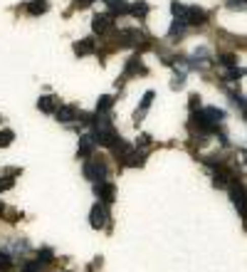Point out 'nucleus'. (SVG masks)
<instances>
[{"mask_svg": "<svg viewBox=\"0 0 247 272\" xmlns=\"http://www.w3.org/2000/svg\"><path fill=\"white\" fill-rule=\"evenodd\" d=\"M116 131L114 126H112V119L107 117H96V124H94V141L99 144V146H114L116 144Z\"/></svg>", "mask_w": 247, "mask_h": 272, "instance_id": "nucleus-1", "label": "nucleus"}, {"mask_svg": "<svg viewBox=\"0 0 247 272\" xmlns=\"http://www.w3.org/2000/svg\"><path fill=\"white\" fill-rule=\"evenodd\" d=\"M228 191H230V200H232V206L242 213V218L247 215V188L240 183V181H232L228 186Z\"/></svg>", "mask_w": 247, "mask_h": 272, "instance_id": "nucleus-2", "label": "nucleus"}, {"mask_svg": "<svg viewBox=\"0 0 247 272\" xmlns=\"http://www.w3.org/2000/svg\"><path fill=\"white\" fill-rule=\"evenodd\" d=\"M84 178L87 181H94V183H99V181H104L107 178V163L99 158V161H87L84 163Z\"/></svg>", "mask_w": 247, "mask_h": 272, "instance_id": "nucleus-3", "label": "nucleus"}, {"mask_svg": "<svg viewBox=\"0 0 247 272\" xmlns=\"http://www.w3.org/2000/svg\"><path fill=\"white\" fill-rule=\"evenodd\" d=\"M89 225H92L94 230H101V228L109 225V211H107V203H96L94 208H92V213H89Z\"/></svg>", "mask_w": 247, "mask_h": 272, "instance_id": "nucleus-4", "label": "nucleus"}, {"mask_svg": "<svg viewBox=\"0 0 247 272\" xmlns=\"http://www.w3.org/2000/svg\"><path fill=\"white\" fill-rule=\"evenodd\" d=\"M94 195L101 200V203L112 206V203H114V198H116L114 183H109V181H99V183H94Z\"/></svg>", "mask_w": 247, "mask_h": 272, "instance_id": "nucleus-5", "label": "nucleus"}, {"mask_svg": "<svg viewBox=\"0 0 247 272\" xmlns=\"http://www.w3.org/2000/svg\"><path fill=\"white\" fill-rule=\"evenodd\" d=\"M230 181H235V176H232V171H230L228 166L215 168V176H213V186L215 188H228Z\"/></svg>", "mask_w": 247, "mask_h": 272, "instance_id": "nucleus-6", "label": "nucleus"}, {"mask_svg": "<svg viewBox=\"0 0 247 272\" xmlns=\"http://www.w3.org/2000/svg\"><path fill=\"white\" fill-rule=\"evenodd\" d=\"M92 30L99 32V35H104V32H112L114 30V22L109 15H94L92 18Z\"/></svg>", "mask_w": 247, "mask_h": 272, "instance_id": "nucleus-7", "label": "nucleus"}, {"mask_svg": "<svg viewBox=\"0 0 247 272\" xmlns=\"http://www.w3.org/2000/svg\"><path fill=\"white\" fill-rule=\"evenodd\" d=\"M119 38H121V42L124 45H129V47H133V45H138V42H144V32L141 30H121L119 32Z\"/></svg>", "mask_w": 247, "mask_h": 272, "instance_id": "nucleus-8", "label": "nucleus"}, {"mask_svg": "<svg viewBox=\"0 0 247 272\" xmlns=\"http://www.w3.org/2000/svg\"><path fill=\"white\" fill-rule=\"evenodd\" d=\"M94 146H96V141H94V136H82L79 139V158H89V156L94 154Z\"/></svg>", "mask_w": 247, "mask_h": 272, "instance_id": "nucleus-9", "label": "nucleus"}, {"mask_svg": "<svg viewBox=\"0 0 247 272\" xmlns=\"http://www.w3.org/2000/svg\"><path fill=\"white\" fill-rule=\"evenodd\" d=\"M205 20H208V15H205V10H200V8H188V15H186V22L188 25H205Z\"/></svg>", "mask_w": 247, "mask_h": 272, "instance_id": "nucleus-10", "label": "nucleus"}, {"mask_svg": "<svg viewBox=\"0 0 247 272\" xmlns=\"http://www.w3.org/2000/svg\"><path fill=\"white\" fill-rule=\"evenodd\" d=\"M55 117H57V121H62V124H69V121H75L77 109L69 107V104H64V107H59L57 112H55Z\"/></svg>", "mask_w": 247, "mask_h": 272, "instance_id": "nucleus-11", "label": "nucleus"}, {"mask_svg": "<svg viewBox=\"0 0 247 272\" xmlns=\"http://www.w3.org/2000/svg\"><path fill=\"white\" fill-rule=\"evenodd\" d=\"M146 75V67L141 64V59L138 57H131L129 62H126V70H124V77H131V75Z\"/></svg>", "mask_w": 247, "mask_h": 272, "instance_id": "nucleus-12", "label": "nucleus"}, {"mask_svg": "<svg viewBox=\"0 0 247 272\" xmlns=\"http://www.w3.org/2000/svg\"><path fill=\"white\" fill-rule=\"evenodd\" d=\"M112 154H114L116 158H119V161H124L126 156L131 154V146H129V144H126L124 139H116V144L112 146Z\"/></svg>", "mask_w": 247, "mask_h": 272, "instance_id": "nucleus-13", "label": "nucleus"}, {"mask_svg": "<svg viewBox=\"0 0 247 272\" xmlns=\"http://www.w3.org/2000/svg\"><path fill=\"white\" fill-rule=\"evenodd\" d=\"M75 52L79 55V57L92 55V52H94V40L87 38V40H79V42H75Z\"/></svg>", "mask_w": 247, "mask_h": 272, "instance_id": "nucleus-14", "label": "nucleus"}, {"mask_svg": "<svg viewBox=\"0 0 247 272\" xmlns=\"http://www.w3.org/2000/svg\"><path fill=\"white\" fill-rule=\"evenodd\" d=\"M38 109L40 112H45V114H55V112H57L55 97H40L38 99Z\"/></svg>", "mask_w": 247, "mask_h": 272, "instance_id": "nucleus-15", "label": "nucleus"}, {"mask_svg": "<svg viewBox=\"0 0 247 272\" xmlns=\"http://www.w3.org/2000/svg\"><path fill=\"white\" fill-rule=\"evenodd\" d=\"M107 5H109V10L112 13H119V15H124V13H129L131 10V5L126 3V0H104Z\"/></svg>", "mask_w": 247, "mask_h": 272, "instance_id": "nucleus-16", "label": "nucleus"}, {"mask_svg": "<svg viewBox=\"0 0 247 272\" xmlns=\"http://www.w3.org/2000/svg\"><path fill=\"white\" fill-rule=\"evenodd\" d=\"M144 158H146L144 154H138V151H131V154H129L126 158H124V161H121V163H124V166H129V168H138V166H144Z\"/></svg>", "mask_w": 247, "mask_h": 272, "instance_id": "nucleus-17", "label": "nucleus"}, {"mask_svg": "<svg viewBox=\"0 0 247 272\" xmlns=\"http://www.w3.org/2000/svg\"><path fill=\"white\" fill-rule=\"evenodd\" d=\"M129 13H131L133 18H146V15H149V3H144V0L133 3V5H131V10H129Z\"/></svg>", "mask_w": 247, "mask_h": 272, "instance_id": "nucleus-18", "label": "nucleus"}, {"mask_svg": "<svg viewBox=\"0 0 247 272\" xmlns=\"http://www.w3.org/2000/svg\"><path fill=\"white\" fill-rule=\"evenodd\" d=\"M38 262L42 267H45V265H52V262H55V253H52L50 248H42L38 253Z\"/></svg>", "mask_w": 247, "mask_h": 272, "instance_id": "nucleus-19", "label": "nucleus"}, {"mask_svg": "<svg viewBox=\"0 0 247 272\" xmlns=\"http://www.w3.org/2000/svg\"><path fill=\"white\" fill-rule=\"evenodd\" d=\"M203 114H205L213 124H218L220 119H225V112H223V109H218V107H208V109H203Z\"/></svg>", "mask_w": 247, "mask_h": 272, "instance_id": "nucleus-20", "label": "nucleus"}, {"mask_svg": "<svg viewBox=\"0 0 247 272\" xmlns=\"http://www.w3.org/2000/svg\"><path fill=\"white\" fill-rule=\"evenodd\" d=\"M186 25H188V22H186L183 18H175V22H173L171 30H168V38H175V35L181 38V35H183V30H186Z\"/></svg>", "mask_w": 247, "mask_h": 272, "instance_id": "nucleus-21", "label": "nucleus"}, {"mask_svg": "<svg viewBox=\"0 0 247 272\" xmlns=\"http://www.w3.org/2000/svg\"><path fill=\"white\" fill-rule=\"evenodd\" d=\"M112 104H114V99L109 97V94L99 97V101H96V114H101V112H109V109H112Z\"/></svg>", "mask_w": 247, "mask_h": 272, "instance_id": "nucleus-22", "label": "nucleus"}, {"mask_svg": "<svg viewBox=\"0 0 247 272\" xmlns=\"http://www.w3.org/2000/svg\"><path fill=\"white\" fill-rule=\"evenodd\" d=\"M151 101H153V92H146V94H144V101H141V109L136 112V121H138V119L146 114V109L151 107Z\"/></svg>", "mask_w": 247, "mask_h": 272, "instance_id": "nucleus-23", "label": "nucleus"}, {"mask_svg": "<svg viewBox=\"0 0 247 272\" xmlns=\"http://www.w3.org/2000/svg\"><path fill=\"white\" fill-rule=\"evenodd\" d=\"M171 13H173V18H183V20H186V15H188V8H186V5H181L178 0H173V3H171Z\"/></svg>", "mask_w": 247, "mask_h": 272, "instance_id": "nucleus-24", "label": "nucleus"}, {"mask_svg": "<svg viewBox=\"0 0 247 272\" xmlns=\"http://www.w3.org/2000/svg\"><path fill=\"white\" fill-rule=\"evenodd\" d=\"M45 10H47V3H45V0H35V3L30 5V13H32V15H42Z\"/></svg>", "mask_w": 247, "mask_h": 272, "instance_id": "nucleus-25", "label": "nucleus"}, {"mask_svg": "<svg viewBox=\"0 0 247 272\" xmlns=\"http://www.w3.org/2000/svg\"><path fill=\"white\" fill-rule=\"evenodd\" d=\"M15 139V134L10 131V129H5V131H0V149H5V146H10V141Z\"/></svg>", "mask_w": 247, "mask_h": 272, "instance_id": "nucleus-26", "label": "nucleus"}, {"mask_svg": "<svg viewBox=\"0 0 247 272\" xmlns=\"http://www.w3.org/2000/svg\"><path fill=\"white\" fill-rule=\"evenodd\" d=\"M220 64H223V67H235V64H237V57H235V55H232V52H228V55H220Z\"/></svg>", "mask_w": 247, "mask_h": 272, "instance_id": "nucleus-27", "label": "nucleus"}, {"mask_svg": "<svg viewBox=\"0 0 247 272\" xmlns=\"http://www.w3.org/2000/svg\"><path fill=\"white\" fill-rule=\"evenodd\" d=\"M13 183H15V181H13V176H3V178H0V193H3V191H10V188H13Z\"/></svg>", "mask_w": 247, "mask_h": 272, "instance_id": "nucleus-28", "label": "nucleus"}, {"mask_svg": "<svg viewBox=\"0 0 247 272\" xmlns=\"http://www.w3.org/2000/svg\"><path fill=\"white\" fill-rule=\"evenodd\" d=\"M0 267H3V270H10V267H13V257L8 253H0Z\"/></svg>", "mask_w": 247, "mask_h": 272, "instance_id": "nucleus-29", "label": "nucleus"}, {"mask_svg": "<svg viewBox=\"0 0 247 272\" xmlns=\"http://www.w3.org/2000/svg\"><path fill=\"white\" fill-rule=\"evenodd\" d=\"M225 77H228L230 82H240V77H242V70H237V67H230Z\"/></svg>", "mask_w": 247, "mask_h": 272, "instance_id": "nucleus-30", "label": "nucleus"}, {"mask_svg": "<svg viewBox=\"0 0 247 272\" xmlns=\"http://www.w3.org/2000/svg\"><path fill=\"white\" fill-rule=\"evenodd\" d=\"M22 272H42V265H40V262H25V265H22Z\"/></svg>", "mask_w": 247, "mask_h": 272, "instance_id": "nucleus-31", "label": "nucleus"}, {"mask_svg": "<svg viewBox=\"0 0 247 272\" xmlns=\"http://www.w3.org/2000/svg\"><path fill=\"white\" fill-rule=\"evenodd\" d=\"M149 144H151V136H149V134H141V136H138V144H136V146H138V149H146Z\"/></svg>", "mask_w": 247, "mask_h": 272, "instance_id": "nucleus-32", "label": "nucleus"}, {"mask_svg": "<svg viewBox=\"0 0 247 272\" xmlns=\"http://www.w3.org/2000/svg\"><path fill=\"white\" fill-rule=\"evenodd\" d=\"M190 109H193V112H195V109H200V97H198V94H190Z\"/></svg>", "mask_w": 247, "mask_h": 272, "instance_id": "nucleus-33", "label": "nucleus"}, {"mask_svg": "<svg viewBox=\"0 0 247 272\" xmlns=\"http://www.w3.org/2000/svg\"><path fill=\"white\" fill-rule=\"evenodd\" d=\"M183 82H186V75H183V72H181V75H178V77L173 79V89H181V87H183Z\"/></svg>", "mask_w": 247, "mask_h": 272, "instance_id": "nucleus-34", "label": "nucleus"}, {"mask_svg": "<svg viewBox=\"0 0 247 272\" xmlns=\"http://www.w3.org/2000/svg\"><path fill=\"white\" fill-rule=\"evenodd\" d=\"M94 0H77V5H82V8H87V5H92Z\"/></svg>", "mask_w": 247, "mask_h": 272, "instance_id": "nucleus-35", "label": "nucleus"}, {"mask_svg": "<svg viewBox=\"0 0 247 272\" xmlns=\"http://www.w3.org/2000/svg\"><path fill=\"white\" fill-rule=\"evenodd\" d=\"M5 213V206H3V203H0V215Z\"/></svg>", "mask_w": 247, "mask_h": 272, "instance_id": "nucleus-36", "label": "nucleus"}, {"mask_svg": "<svg viewBox=\"0 0 247 272\" xmlns=\"http://www.w3.org/2000/svg\"><path fill=\"white\" fill-rule=\"evenodd\" d=\"M245 158H247V151H245Z\"/></svg>", "mask_w": 247, "mask_h": 272, "instance_id": "nucleus-37", "label": "nucleus"}]
</instances>
